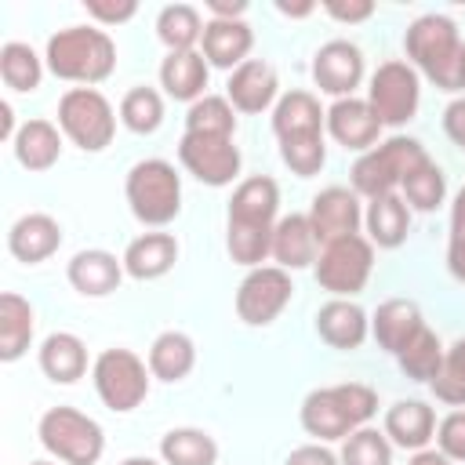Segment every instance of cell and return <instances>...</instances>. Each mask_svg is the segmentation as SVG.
<instances>
[{"instance_id":"2","label":"cell","mask_w":465,"mask_h":465,"mask_svg":"<svg viewBox=\"0 0 465 465\" xmlns=\"http://www.w3.org/2000/svg\"><path fill=\"white\" fill-rule=\"evenodd\" d=\"M44 62H47V69L58 80L91 87V84H102V80L113 76V69H116V44H113V36L105 29L69 25V29H58L47 40Z\"/></svg>"},{"instance_id":"40","label":"cell","mask_w":465,"mask_h":465,"mask_svg":"<svg viewBox=\"0 0 465 465\" xmlns=\"http://www.w3.org/2000/svg\"><path fill=\"white\" fill-rule=\"evenodd\" d=\"M432 385V396L447 407H465V338L454 341L447 352H443V363H440V374L429 381Z\"/></svg>"},{"instance_id":"54","label":"cell","mask_w":465,"mask_h":465,"mask_svg":"<svg viewBox=\"0 0 465 465\" xmlns=\"http://www.w3.org/2000/svg\"><path fill=\"white\" fill-rule=\"evenodd\" d=\"M461 91H465V54H461Z\"/></svg>"},{"instance_id":"11","label":"cell","mask_w":465,"mask_h":465,"mask_svg":"<svg viewBox=\"0 0 465 465\" xmlns=\"http://www.w3.org/2000/svg\"><path fill=\"white\" fill-rule=\"evenodd\" d=\"M294 283L291 272L280 265H258L251 269L236 287V316L247 327H269L291 302Z\"/></svg>"},{"instance_id":"18","label":"cell","mask_w":465,"mask_h":465,"mask_svg":"<svg viewBox=\"0 0 465 465\" xmlns=\"http://www.w3.org/2000/svg\"><path fill=\"white\" fill-rule=\"evenodd\" d=\"M280 211V185L269 174H251L236 185L229 200V225H254L272 229Z\"/></svg>"},{"instance_id":"32","label":"cell","mask_w":465,"mask_h":465,"mask_svg":"<svg viewBox=\"0 0 465 465\" xmlns=\"http://www.w3.org/2000/svg\"><path fill=\"white\" fill-rule=\"evenodd\" d=\"M196 367V345L185 331H163L149 345V371L160 381H182Z\"/></svg>"},{"instance_id":"49","label":"cell","mask_w":465,"mask_h":465,"mask_svg":"<svg viewBox=\"0 0 465 465\" xmlns=\"http://www.w3.org/2000/svg\"><path fill=\"white\" fill-rule=\"evenodd\" d=\"M211 18H240L247 11V4H225V0H211Z\"/></svg>"},{"instance_id":"6","label":"cell","mask_w":465,"mask_h":465,"mask_svg":"<svg viewBox=\"0 0 465 465\" xmlns=\"http://www.w3.org/2000/svg\"><path fill=\"white\" fill-rule=\"evenodd\" d=\"M36 436L47 454H54L62 465H94L105 450V432L102 425L76 411V407H51L44 411Z\"/></svg>"},{"instance_id":"7","label":"cell","mask_w":465,"mask_h":465,"mask_svg":"<svg viewBox=\"0 0 465 465\" xmlns=\"http://www.w3.org/2000/svg\"><path fill=\"white\" fill-rule=\"evenodd\" d=\"M58 127L76 149L102 153L116 134V113H113V105L102 91L69 87L58 102Z\"/></svg>"},{"instance_id":"20","label":"cell","mask_w":465,"mask_h":465,"mask_svg":"<svg viewBox=\"0 0 465 465\" xmlns=\"http://www.w3.org/2000/svg\"><path fill=\"white\" fill-rule=\"evenodd\" d=\"M62 247V225L44 214V211H33V214H22L11 229H7V251L25 262V265H36V262H47L54 251Z\"/></svg>"},{"instance_id":"5","label":"cell","mask_w":465,"mask_h":465,"mask_svg":"<svg viewBox=\"0 0 465 465\" xmlns=\"http://www.w3.org/2000/svg\"><path fill=\"white\" fill-rule=\"evenodd\" d=\"M124 193H127V207L131 214L149 225V229H163L178 218L182 211V178L174 171V163L153 156V160H138L131 171H127V182H124Z\"/></svg>"},{"instance_id":"3","label":"cell","mask_w":465,"mask_h":465,"mask_svg":"<svg viewBox=\"0 0 465 465\" xmlns=\"http://www.w3.org/2000/svg\"><path fill=\"white\" fill-rule=\"evenodd\" d=\"M407 58L414 73L432 80L440 91H461V54L465 44L458 36V25L447 15H421L407 25L403 36Z\"/></svg>"},{"instance_id":"52","label":"cell","mask_w":465,"mask_h":465,"mask_svg":"<svg viewBox=\"0 0 465 465\" xmlns=\"http://www.w3.org/2000/svg\"><path fill=\"white\" fill-rule=\"evenodd\" d=\"M276 11H283V15H294V18H302V15H312L316 7H312V4H302V7H287V4H276Z\"/></svg>"},{"instance_id":"47","label":"cell","mask_w":465,"mask_h":465,"mask_svg":"<svg viewBox=\"0 0 465 465\" xmlns=\"http://www.w3.org/2000/svg\"><path fill=\"white\" fill-rule=\"evenodd\" d=\"M283 465H341V461H338V454L327 450L323 443H302V447H294V450L287 454Z\"/></svg>"},{"instance_id":"10","label":"cell","mask_w":465,"mask_h":465,"mask_svg":"<svg viewBox=\"0 0 465 465\" xmlns=\"http://www.w3.org/2000/svg\"><path fill=\"white\" fill-rule=\"evenodd\" d=\"M421 84L411 62H381L367 87V105L381 120V127H400L418 113Z\"/></svg>"},{"instance_id":"30","label":"cell","mask_w":465,"mask_h":465,"mask_svg":"<svg viewBox=\"0 0 465 465\" xmlns=\"http://www.w3.org/2000/svg\"><path fill=\"white\" fill-rule=\"evenodd\" d=\"M11 149L25 171H51L62 156V134L51 120H25L18 127Z\"/></svg>"},{"instance_id":"35","label":"cell","mask_w":465,"mask_h":465,"mask_svg":"<svg viewBox=\"0 0 465 465\" xmlns=\"http://www.w3.org/2000/svg\"><path fill=\"white\" fill-rule=\"evenodd\" d=\"M396 363L411 381H432L443 363V345L429 327H418V334L396 352Z\"/></svg>"},{"instance_id":"43","label":"cell","mask_w":465,"mask_h":465,"mask_svg":"<svg viewBox=\"0 0 465 465\" xmlns=\"http://www.w3.org/2000/svg\"><path fill=\"white\" fill-rule=\"evenodd\" d=\"M447 269L458 283H465V185L450 203V240H447Z\"/></svg>"},{"instance_id":"4","label":"cell","mask_w":465,"mask_h":465,"mask_svg":"<svg viewBox=\"0 0 465 465\" xmlns=\"http://www.w3.org/2000/svg\"><path fill=\"white\" fill-rule=\"evenodd\" d=\"M421 163H429V153L421 149V142L414 138H389V142H378L374 149L360 153V160L352 163L349 178H352V193L356 196H367V200H378V196H389L396 193Z\"/></svg>"},{"instance_id":"22","label":"cell","mask_w":465,"mask_h":465,"mask_svg":"<svg viewBox=\"0 0 465 465\" xmlns=\"http://www.w3.org/2000/svg\"><path fill=\"white\" fill-rule=\"evenodd\" d=\"M280 269H305L316 265L320 258V240L309 225V214H287L276 222L272 229V254H269Z\"/></svg>"},{"instance_id":"17","label":"cell","mask_w":465,"mask_h":465,"mask_svg":"<svg viewBox=\"0 0 465 465\" xmlns=\"http://www.w3.org/2000/svg\"><path fill=\"white\" fill-rule=\"evenodd\" d=\"M280 94V80H276V69L262 58H247L240 69L229 73V84H225V98L232 102L236 113H265Z\"/></svg>"},{"instance_id":"13","label":"cell","mask_w":465,"mask_h":465,"mask_svg":"<svg viewBox=\"0 0 465 465\" xmlns=\"http://www.w3.org/2000/svg\"><path fill=\"white\" fill-rule=\"evenodd\" d=\"M312 80H316V87L323 94H334V102L338 98H352V91L363 80L360 47L349 44V40H327L312 58Z\"/></svg>"},{"instance_id":"31","label":"cell","mask_w":465,"mask_h":465,"mask_svg":"<svg viewBox=\"0 0 465 465\" xmlns=\"http://www.w3.org/2000/svg\"><path fill=\"white\" fill-rule=\"evenodd\" d=\"M363 225H367V240H371L374 247L392 251V247H400V243L407 240V232H411V207H407V200H400L396 193L378 196V200L367 203Z\"/></svg>"},{"instance_id":"33","label":"cell","mask_w":465,"mask_h":465,"mask_svg":"<svg viewBox=\"0 0 465 465\" xmlns=\"http://www.w3.org/2000/svg\"><path fill=\"white\" fill-rule=\"evenodd\" d=\"M160 461L163 465H214L218 461V443L211 432L182 425L163 432L160 440Z\"/></svg>"},{"instance_id":"1","label":"cell","mask_w":465,"mask_h":465,"mask_svg":"<svg viewBox=\"0 0 465 465\" xmlns=\"http://www.w3.org/2000/svg\"><path fill=\"white\" fill-rule=\"evenodd\" d=\"M374 414H378V396L371 385H360V381L312 389L302 400V429L309 436H316L320 443L352 436Z\"/></svg>"},{"instance_id":"25","label":"cell","mask_w":465,"mask_h":465,"mask_svg":"<svg viewBox=\"0 0 465 465\" xmlns=\"http://www.w3.org/2000/svg\"><path fill=\"white\" fill-rule=\"evenodd\" d=\"M389 443L403 447V450H425L429 440L436 436V414L429 403L421 400H400L385 411V429Z\"/></svg>"},{"instance_id":"44","label":"cell","mask_w":465,"mask_h":465,"mask_svg":"<svg viewBox=\"0 0 465 465\" xmlns=\"http://www.w3.org/2000/svg\"><path fill=\"white\" fill-rule=\"evenodd\" d=\"M436 443L450 461H465V411H450L440 429H436Z\"/></svg>"},{"instance_id":"38","label":"cell","mask_w":465,"mask_h":465,"mask_svg":"<svg viewBox=\"0 0 465 465\" xmlns=\"http://www.w3.org/2000/svg\"><path fill=\"white\" fill-rule=\"evenodd\" d=\"M120 120L134 134H153L163 124V98L153 87H131L120 98Z\"/></svg>"},{"instance_id":"9","label":"cell","mask_w":465,"mask_h":465,"mask_svg":"<svg viewBox=\"0 0 465 465\" xmlns=\"http://www.w3.org/2000/svg\"><path fill=\"white\" fill-rule=\"evenodd\" d=\"M149 374L153 371L145 367V360L134 356L131 349H105V352H98V360L91 367L98 400L116 414L134 411L149 396Z\"/></svg>"},{"instance_id":"48","label":"cell","mask_w":465,"mask_h":465,"mask_svg":"<svg viewBox=\"0 0 465 465\" xmlns=\"http://www.w3.org/2000/svg\"><path fill=\"white\" fill-rule=\"evenodd\" d=\"M443 131L458 149H465V98H454L443 109Z\"/></svg>"},{"instance_id":"24","label":"cell","mask_w":465,"mask_h":465,"mask_svg":"<svg viewBox=\"0 0 465 465\" xmlns=\"http://www.w3.org/2000/svg\"><path fill=\"white\" fill-rule=\"evenodd\" d=\"M323 127H327V113L320 109L316 94H309V91H287V94H280V102L272 105V131H276V142L323 134Z\"/></svg>"},{"instance_id":"14","label":"cell","mask_w":465,"mask_h":465,"mask_svg":"<svg viewBox=\"0 0 465 465\" xmlns=\"http://www.w3.org/2000/svg\"><path fill=\"white\" fill-rule=\"evenodd\" d=\"M360 222H363V211H360V196L352 189H341V185H331L323 193L312 196V207H309V225L323 243H334L341 236H352L360 232Z\"/></svg>"},{"instance_id":"27","label":"cell","mask_w":465,"mask_h":465,"mask_svg":"<svg viewBox=\"0 0 465 465\" xmlns=\"http://www.w3.org/2000/svg\"><path fill=\"white\" fill-rule=\"evenodd\" d=\"M418 327H425V320H421V309L411 298H389V302H381L374 309V320H371L374 341L385 352H392V356L418 334Z\"/></svg>"},{"instance_id":"36","label":"cell","mask_w":465,"mask_h":465,"mask_svg":"<svg viewBox=\"0 0 465 465\" xmlns=\"http://www.w3.org/2000/svg\"><path fill=\"white\" fill-rule=\"evenodd\" d=\"M0 76H4V84L11 91H22L25 94V91H36L40 87L44 62H40V54L29 44L11 40V44L0 47Z\"/></svg>"},{"instance_id":"39","label":"cell","mask_w":465,"mask_h":465,"mask_svg":"<svg viewBox=\"0 0 465 465\" xmlns=\"http://www.w3.org/2000/svg\"><path fill=\"white\" fill-rule=\"evenodd\" d=\"M338 461L341 465H392V443L385 432L363 425L352 436H345Z\"/></svg>"},{"instance_id":"12","label":"cell","mask_w":465,"mask_h":465,"mask_svg":"<svg viewBox=\"0 0 465 465\" xmlns=\"http://www.w3.org/2000/svg\"><path fill=\"white\" fill-rule=\"evenodd\" d=\"M178 160H182V167L196 182H203L211 189H222V185H229L240 174V149H236V142L232 138H218V134H193V131H185L178 138Z\"/></svg>"},{"instance_id":"41","label":"cell","mask_w":465,"mask_h":465,"mask_svg":"<svg viewBox=\"0 0 465 465\" xmlns=\"http://www.w3.org/2000/svg\"><path fill=\"white\" fill-rule=\"evenodd\" d=\"M403 196H407V207H414V211H436L440 203H443V196H447V178H443V171L429 160V163H421L403 185Z\"/></svg>"},{"instance_id":"42","label":"cell","mask_w":465,"mask_h":465,"mask_svg":"<svg viewBox=\"0 0 465 465\" xmlns=\"http://www.w3.org/2000/svg\"><path fill=\"white\" fill-rule=\"evenodd\" d=\"M280 160H283L298 178L320 174V167L327 163L323 134H309V138H287V142H280Z\"/></svg>"},{"instance_id":"55","label":"cell","mask_w":465,"mask_h":465,"mask_svg":"<svg viewBox=\"0 0 465 465\" xmlns=\"http://www.w3.org/2000/svg\"><path fill=\"white\" fill-rule=\"evenodd\" d=\"M29 465H51V461H29Z\"/></svg>"},{"instance_id":"15","label":"cell","mask_w":465,"mask_h":465,"mask_svg":"<svg viewBox=\"0 0 465 465\" xmlns=\"http://www.w3.org/2000/svg\"><path fill=\"white\" fill-rule=\"evenodd\" d=\"M254 47V33L243 18H207L203 22V40H200V54L207 58V65L214 69H240L247 62Z\"/></svg>"},{"instance_id":"28","label":"cell","mask_w":465,"mask_h":465,"mask_svg":"<svg viewBox=\"0 0 465 465\" xmlns=\"http://www.w3.org/2000/svg\"><path fill=\"white\" fill-rule=\"evenodd\" d=\"M33 331H36L33 305L22 294L4 291L0 294V360L4 363L22 360L25 349H29V341H33Z\"/></svg>"},{"instance_id":"46","label":"cell","mask_w":465,"mask_h":465,"mask_svg":"<svg viewBox=\"0 0 465 465\" xmlns=\"http://www.w3.org/2000/svg\"><path fill=\"white\" fill-rule=\"evenodd\" d=\"M323 11L331 15V18H338V22H349V25H356V22H367L371 15H374V4L371 0H327L323 4Z\"/></svg>"},{"instance_id":"51","label":"cell","mask_w":465,"mask_h":465,"mask_svg":"<svg viewBox=\"0 0 465 465\" xmlns=\"http://www.w3.org/2000/svg\"><path fill=\"white\" fill-rule=\"evenodd\" d=\"M0 134L7 138V142H15V116H11V105L7 102H0Z\"/></svg>"},{"instance_id":"45","label":"cell","mask_w":465,"mask_h":465,"mask_svg":"<svg viewBox=\"0 0 465 465\" xmlns=\"http://www.w3.org/2000/svg\"><path fill=\"white\" fill-rule=\"evenodd\" d=\"M84 7H87V15H91V18H98V22H105V25H120V22L134 18V11H138V4H134V0H120V4L87 0Z\"/></svg>"},{"instance_id":"16","label":"cell","mask_w":465,"mask_h":465,"mask_svg":"<svg viewBox=\"0 0 465 465\" xmlns=\"http://www.w3.org/2000/svg\"><path fill=\"white\" fill-rule=\"evenodd\" d=\"M327 134L356 153H367L378 145L381 134V120L374 116V109L367 105V98H338L327 109Z\"/></svg>"},{"instance_id":"29","label":"cell","mask_w":465,"mask_h":465,"mask_svg":"<svg viewBox=\"0 0 465 465\" xmlns=\"http://www.w3.org/2000/svg\"><path fill=\"white\" fill-rule=\"evenodd\" d=\"M40 371L58 385L80 381L87 374V345L69 331L47 334L40 345Z\"/></svg>"},{"instance_id":"23","label":"cell","mask_w":465,"mask_h":465,"mask_svg":"<svg viewBox=\"0 0 465 465\" xmlns=\"http://www.w3.org/2000/svg\"><path fill=\"white\" fill-rule=\"evenodd\" d=\"M178 262V240L171 232H142L124 251V272L131 280H160Z\"/></svg>"},{"instance_id":"26","label":"cell","mask_w":465,"mask_h":465,"mask_svg":"<svg viewBox=\"0 0 465 465\" xmlns=\"http://www.w3.org/2000/svg\"><path fill=\"white\" fill-rule=\"evenodd\" d=\"M211 65L200 51H167V58L160 62V87L174 98V102H200L203 87H207Z\"/></svg>"},{"instance_id":"53","label":"cell","mask_w":465,"mask_h":465,"mask_svg":"<svg viewBox=\"0 0 465 465\" xmlns=\"http://www.w3.org/2000/svg\"><path fill=\"white\" fill-rule=\"evenodd\" d=\"M120 465H163V461H156V458H145V454H134V458H124Z\"/></svg>"},{"instance_id":"19","label":"cell","mask_w":465,"mask_h":465,"mask_svg":"<svg viewBox=\"0 0 465 465\" xmlns=\"http://www.w3.org/2000/svg\"><path fill=\"white\" fill-rule=\"evenodd\" d=\"M65 276H69L73 291H80L84 298H105L120 287V280L127 272H124V258H116L102 247H91V251H76L69 258Z\"/></svg>"},{"instance_id":"50","label":"cell","mask_w":465,"mask_h":465,"mask_svg":"<svg viewBox=\"0 0 465 465\" xmlns=\"http://www.w3.org/2000/svg\"><path fill=\"white\" fill-rule=\"evenodd\" d=\"M407 465H450V458L443 454V450H414V458L407 461Z\"/></svg>"},{"instance_id":"34","label":"cell","mask_w":465,"mask_h":465,"mask_svg":"<svg viewBox=\"0 0 465 465\" xmlns=\"http://www.w3.org/2000/svg\"><path fill=\"white\" fill-rule=\"evenodd\" d=\"M156 36L167 51H196L203 40V22L193 4H167L156 18Z\"/></svg>"},{"instance_id":"37","label":"cell","mask_w":465,"mask_h":465,"mask_svg":"<svg viewBox=\"0 0 465 465\" xmlns=\"http://www.w3.org/2000/svg\"><path fill=\"white\" fill-rule=\"evenodd\" d=\"M232 102L222 94H203L200 102L189 105L185 113V131L193 134H218V138H232L236 131V116H232Z\"/></svg>"},{"instance_id":"21","label":"cell","mask_w":465,"mask_h":465,"mask_svg":"<svg viewBox=\"0 0 465 465\" xmlns=\"http://www.w3.org/2000/svg\"><path fill=\"white\" fill-rule=\"evenodd\" d=\"M316 334L331 349H360L367 341V334H371V320H367V312L356 302L331 298L316 312Z\"/></svg>"},{"instance_id":"8","label":"cell","mask_w":465,"mask_h":465,"mask_svg":"<svg viewBox=\"0 0 465 465\" xmlns=\"http://www.w3.org/2000/svg\"><path fill=\"white\" fill-rule=\"evenodd\" d=\"M371 269H374V243L367 236H360V232L341 236L334 243H323L320 258L312 265L316 283L323 291H331L334 298L360 294L367 287V280H371Z\"/></svg>"}]
</instances>
